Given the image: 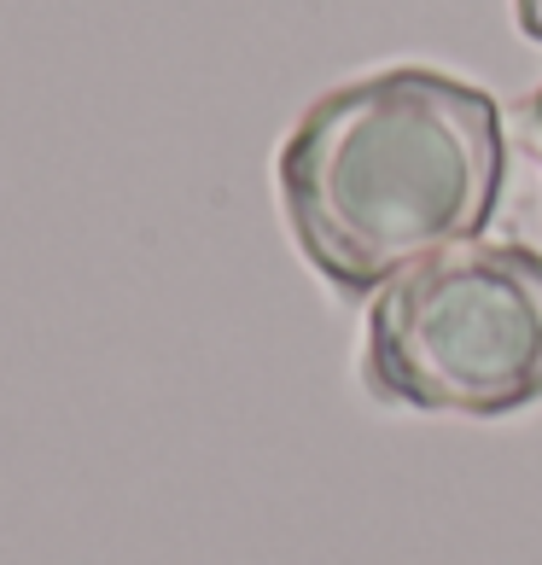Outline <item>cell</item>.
<instances>
[{
  "mask_svg": "<svg viewBox=\"0 0 542 565\" xmlns=\"http://www.w3.org/2000/svg\"><path fill=\"white\" fill-rule=\"evenodd\" d=\"M502 175V106L426 65L327 88L275 163L291 239L339 298H368L403 268L472 245Z\"/></svg>",
  "mask_w": 542,
  "mask_h": 565,
  "instance_id": "1",
  "label": "cell"
},
{
  "mask_svg": "<svg viewBox=\"0 0 542 565\" xmlns=\"http://www.w3.org/2000/svg\"><path fill=\"white\" fill-rule=\"evenodd\" d=\"M531 129H536V152H542V88L531 94Z\"/></svg>",
  "mask_w": 542,
  "mask_h": 565,
  "instance_id": "4",
  "label": "cell"
},
{
  "mask_svg": "<svg viewBox=\"0 0 542 565\" xmlns=\"http://www.w3.org/2000/svg\"><path fill=\"white\" fill-rule=\"evenodd\" d=\"M513 24L531 41H542V0H513Z\"/></svg>",
  "mask_w": 542,
  "mask_h": 565,
  "instance_id": "3",
  "label": "cell"
},
{
  "mask_svg": "<svg viewBox=\"0 0 542 565\" xmlns=\"http://www.w3.org/2000/svg\"><path fill=\"white\" fill-rule=\"evenodd\" d=\"M362 385L385 408L502 420L542 396V250L472 239L373 291Z\"/></svg>",
  "mask_w": 542,
  "mask_h": 565,
  "instance_id": "2",
  "label": "cell"
}]
</instances>
